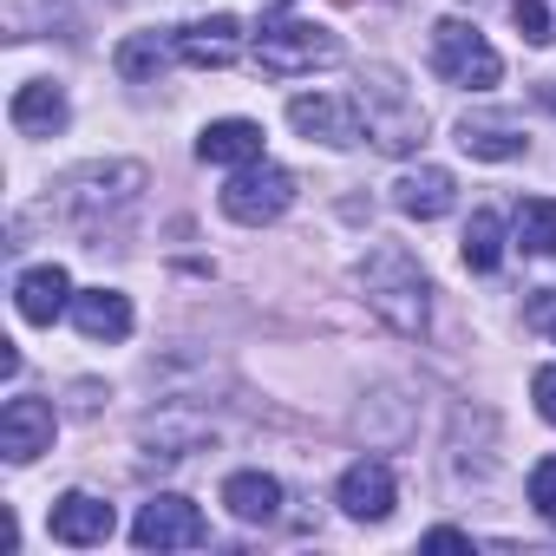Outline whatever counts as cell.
<instances>
[{"label": "cell", "instance_id": "obj_1", "mask_svg": "<svg viewBox=\"0 0 556 556\" xmlns=\"http://www.w3.org/2000/svg\"><path fill=\"white\" fill-rule=\"evenodd\" d=\"M361 295H367V308H374L393 334H406V341L426 334V321H432V282H426L419 255L400 249V242L367 249V262H361Z\"/></svg>", "mask_w": 556, "mask_h": 556}, {"label": "cell", "instance_id": "obj_2", "mask_svg": "<svg viewBox=\"0 0 556 556\" xmlns=\"http://www.w3.org/2000/svg\"><path fill=\"white\" fill-rule=\"evenodd\" d=\"M354 105H361V125H367V138H374L380 151L406 157V151L426 144V112H419V99L406 92V79H400L393 66H367Z\"/></svg>", "mask_w": 556, "mask_h": 556}, {"label": "cell", "instance_id": "obj_3", "mask_svg": "<svg viewBox=\"0 0 556 556\" xmlns=\"http://www.w3.org/2000/svg\"><path fill=\"white\" fill-rule=\"evenodd\" d=\"M255 66L262 79H302V73H321V66H341V40L315 21H268L255 34Z\"/></svg>", "mask_w": 556, "mask_h": 556}, {"label": "cell", "instance_id": "obj_4", "mask_svg": "<svg viewBox=\"0 0 556 556\" xmlns=\"http://www.w3.org/2000/svg\"><path fill=\"white\" fill-rule=\"evenodd\" d=\"M432 66H439L452 86H465V92H491V86L504 79L497 47H491L471 21H439V27H432Z\"/></svg>", "mask_w": 556, "mask_h": 556}, {"label": "cell", "instance_id": "obj_5", "mask_svg": "<svg viewBox=\"0 0 556 556\" xmlns=\"http://www.w3.org/2000/svg\"><path fill=\"white\" fill-rule=\"evenodd\" d=\"M289 203H295V170H282V164H242L229 184H223V216L229 223H249V229H262V223H275V216H289Z\"/></svg>", "mask_w": 556, "mask_h": 556}, {"label": "cell", "instance_id": "obj_6", "mask_svg": "<svg viewBox=\"0 0 556 556\" xmlns=\"http://www.w3.org/2000/svg\"><path fill=\"white\" fill-rule=\"evenodd\" d=\"M138 190H144V170L138 164H86V170H73L66 177V216L79 223V229H99V210L112 216V210H131L138 203Z\"/></svg>", "mask_w": 556, "mask_h": 556}, {"label": "cell", "instance_id": "obj_7", "mask_svg": "<svg viewBox=\"0 0 556 556\" xmlns=\"http://www.w3.org/2000/svg\"><path fill=\"white\" fill-rule=\"evenodd\" d=\"M131 543H138V549H197V543H210V523H203V510H197L190 497L164 491V497H151V504L138 510Z\"/></svg>", "mask_w": 556, "mask_h": 556}, {"label": "cell", "instance_id": "obj_8", "mask_svg": "<svg viewBox=\"0 0 556 556\" xmlns=\"http://www.w3.org/2000/svg\"><path fill=\"white\" fill-rule=\"evenodd\" d=\"M289 125H295L302 138L334 144V151H348V144L367 138L361 105H354V99H334V92H302V99H289Z\"/></svg>", "mask_w": 556, "mask_h": 556}, {"label": "cell", "instance_id": "obj_9", "mask_svg": "<svg viewBox=\"0 0 556 556\" xmlns=\"http://www.w3.org/2000/svg\"><path fill=\"white\" fill-rule=\"evenodd\" d=\"M341 510L348 517H361V523H380V517H393V504H400V478H393V465L387 458H354L348 471H341Z\"/></svg>", "mask_w": 556, "mask_h": 556}, {"label": "cell", "instance_id": "obj_10", "mask_svg": "<svg viewBox=\"0 0 556 556\" xmlns=\"http://www.w3.org/2000/svg\"><path fill=\"white\" fill-rule=\"evenodd\" d=\"M53 432H60V419H53V406L47 400H8L0 406V452H8L14 465H34L40 452H53Z\"/></svg>", "mask_w": 556, "mask_h": 556}, {"label": "cell", "instance_id": "obj_11", "mask_svg": "<svg viewBox=\"0 0 556 556\" xmlns=\"http://www.w3.org/2000/svg\"><path fill=\"white\" fill-rule=\"evenodd\" d=\"M47 530H53V543L92 549V543H105V536L118 530V510H112L105 497H92V491H66V497L47 510Z\"/></svg>", "mask_w": 556, "mask_h": 556}, {"label": "cell", "instance_id": "obj_12", "mask_svg": "<svg viewBox=\"0 0 556 556\" xmlns=\"http://www.w3.org/2000/svg\"><path fill=\"white\" fill-rule=\"evenodd\" d=\"M66 302H73V275H66L60 262H40V268H27L21 282H14V308H21V321H34V328H53V321L66 315Z\"/></svg>", "mask_w": 556, "mask_h": 556}, {"label": "cell", "instance_id": "obj_13", "mask_svg": "<svg viewBox=\"0 0 556 556\" xmlns=\"http://www.w3.org/2000/svg\"><path fill=\"white\" fill-rule=\"evenodd\" d=\"M242 27H236V14H210V21H190L184 34H177V60L184 66H197V73H223L229 60H236V40Z\"/></svg>", "mask_w": 556, "mask_h": 556}, {"label": "cell", "instance_id": "obj_14", "mask_svg": "<svg viewBox=\"0 0 556 556\" xmlns=\"http://www.w3.org/2000/svg\"><path fill=\"white\" fill-rule=\"evenodd\" d=\"M393 203H400V216H413V223H439V216L458 203V177L439 170V164H419V170H406V177L393 184Z\"/></svg>", "mask_w": 556, "mask_h": 556}, {"label": "cell", "instance_id": "obj_15", "mask_svg": "<svg viewBox=\"0 0 556 556\" xmlns=\"http://www.w3.org/2000/svg\"><path fill=\"white\" fill-rule=\"evenodd\" d=\"M73 328H79L86 341H125V334H131V295H118V289H86V295H73Z\"/></svg>", "mask_w": 556, "mask_h": 556}, {"label": "cell", "instance_id": "obj_16", "mask_svg": "<svg viewBox=\"0 0 556 556\" xmlns=\"http://www.w3.org/2000/svg\"><path fill=\"white\" fill-rule=\"evenodd\" d=\"M197 157L203 164H255L262 157V125L255 118H216V125H203V138H197Z\"/></svg>", "mask_w": 556, "mask_h": 556}, {"label": "cell", "instance_id": "obj_17", "mask_svg": "<svg viewBox=\"0 0 556 556\" xmlns=\"http://www.w3.org/2000/svg\"><path fill=\"white\" fill-rule=\"evenodd\" d=\"M223 504H229L236 523H275L282 517V484H275L268 471H236L223 484Z\"/></svg>", "mask_w": 556, "mask_h": 556}, {"label": "cell", "instance_id": "obj_18", "mask_svg": "<svg viewBox=\"0 0 556 556\" xmlns=\"http://www.w3.org/2000/svg\"><path fill=\"white\" fill-rule=\"evenodd\" d=\"M8 118H14V131H27V138H53V131L66 125V92L34 79V86H21V92H14Z\"/></svg>", "mask_w": 556, "mask_h": 556}, {"label": "cell", "instance_id": "obj_19", "mask_svg": "<svg viewBox=\"0 0 556 556\" xmlns=\"http://www.w3.org/2000/svg\"><path fill=\"white\" fill-rule=\"evenodd\" d=\"M458 144L484 164H504V157H523V131L504 125V118H465L458 125Z\"/></svg>", "mask_w": 556, "mask_h": 556}, {"label": "cell", "instance_id": "obj_20", "mask_svg": "<svg viewBox=\"0 0 556 556\" xmlns=\"http://www.w3.org/2000/svg\"><path fill=\"white\" fill-rule=\"evenodd\" d=\"M517 249L523 255H556V197H523L517 203Z\"/></svg>", "mask_w": 556, "mask_h": 556}, {"label": "cell", "instance_id": "obj_21", "mask_svg": "<svg viewBox=\"0 0 556 556\" xmlns=\"http://www.w3.org/2000/svg\"><path fill=\"white\" fill-rule=\"evenodd\" d=\"M497 262H504V223L491 210H471V223H465V268L491 275Z\"/></svg>", "mask_w": 556, "mask_h": 556}, {"label": "cell", "instance_id": "obj_22", "mask_svg": "<svg viewBox=\"0 0 556 556\" xmlns=\"http://www.w3.org/2000/svg\"><path fill=\"white\" fill-rule=\"evenodd\" d=\"M164 66H170V47H164L157 34H131V40L118 47V73H125V79H157Z\"/></svg>", "mask_w": 556, "mask_h": 556}, {"label": "cell", "instance_id": "obj_23", "mask_svg": "<svg viewBox=\"0 0 556 556\" xmlns=\"http://www.w3.org/2000/svg\"><path fill=\"white\" fill-rule=\"evenodd\" d=\"M530 504L543 523H556V458H536L530 465Z\"/></svg>", "mask_w": 556, "mask_h": 556}, {"label": "cell", "instance_id": "obj_24", "mask_svg": "<svg viewBox=\"0 0 556 556\" xmlns=\"http://www.w3.org/2000/svg\"><path fill=\"white\" fill-rule=\"evenodd\" d=\"M510 21H517V34H523L530 47L556 40V34H549V8H543V0H517V8H510Z\"/></svg>", "mask_w": 556, "mask_h": 556}, {"label": "cell", "instance_id": "obj_25", "mask_svg": "<svg viewBox=\"0 0 556 556\" xmlns=\"http://www.w3.org/2000/svg\"><path fill=\"white\" fill-rule=\"evenodd\" d=\"M530 400H536V413L556 426V367H536V380H530Z\"/></svg>", "mask_w": 556, "mask_h": 556}, {"label": "cell", "instance_id": "obj_26", "mask_svg": "<svg viewBox=\"0 0 556 556\" xmlns=\"http://www.w3.org/2000/svg\"><path fill=\"white\" fill-rule=\"evenodd\" d=\"M419 543H426V549H471V536H465V530H445V523H439V530H426Z\"/></svg>", "mask_w": 556, "mask_h": 556}, {"label": "cell", "instance_id": "obj_27", "mask_svg": "<svg viewBox=\"0 0 556 556\" xmlns=\"http://www.w3.org/2000/svg\"><path fill=\"white\" fill-rule=\"evenodd\" d=\"M530 321H536V328H549V334H556V289H549V295H536V302H530Z\"/></svg>", "mask_w": 556, "mask_h": 556}, {"label": "cell", "instance_id": "obj_28", "mask_svg": "<svg viewBox=\"0 0 556 556\" xmlns=\"http://www.w3.org/2000/svg\"><path fill=\"white\" fill-rule=\"evenodd\" d=\"M549 105H556V92H549Z\"/></svg>", "mask_w": 556, "mask_h": 556}]
</instances>
